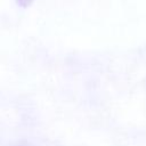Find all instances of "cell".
I'll use <instances>...</instances> for the list:
<instances>
[{
    "instance_id": "1",
    "label": "cell",
    "mask_w": 146,
    "mask_h": 146,
    "mask_svg": "<svg viewBox=\"0 0 146 146\" xmlns=\"http://www.w3.org/2000/svg\"><path fill=\"white\" fill-rule=\"evenodd\" d=\"M17 1H18V2H19L22 6H25V5H27V3H29L31 0H17Z\"/></svg>"
}]
</instances>
